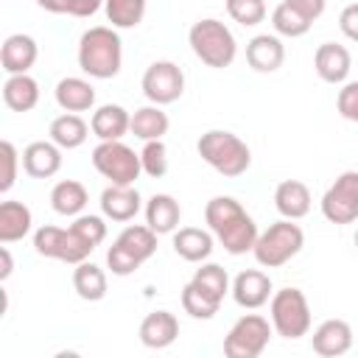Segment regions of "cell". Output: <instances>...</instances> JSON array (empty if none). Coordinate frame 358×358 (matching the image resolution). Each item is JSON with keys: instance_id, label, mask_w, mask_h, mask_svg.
Listing matches in <instances>:
<instances>
[{"instance_id": "cell-1", "label": "cell", "mask_w": 358, "mask_h": 358, "mask_svg": "<svg viewBox=\"0 0 358 358\" xmlns=\"http://www.w3.org/2000/svg\"><path fill=\"white\" fill-rule=\"evenodd\" d=\"M204 221L215 241L229 252V255H246L255 249L257 241V224L255 218L243 210V204L232 196H215L204 204Z\"/></svg>"}, {"instance_id": "cell-2", "label": "cell", "mask_w": 358, "mask_h": 358, "mask_svg": "<svg viewBox=\"0 0 358 358\" xmlns=\"http://www.w3.org/2000/svg\"><path fill=\"white\" fill-rule=\"evenodd\" d=\"M123 64V42L117 28L112 25H92L78 39V67L90 78H115Z\"/></svg>"}, {"instance_id": "cell-3", "label": "cell", "mask_w": 358, "mask_h": 358, "mask_svg": "<svg viewBox=\"0 0 358 358\" xmlns=\"http://www.w3.org/2000/svg\"><path fill=\"white\" fill-rule=\"evenodd\" d=\"M196 151H199V157L215 173H221L227 179L243 176L249 171V165H252L249 145L238 134H232L227 129H210V131H204L199 137V143H196Z\"/></svg>"}, {"instance_id": "cell-4", "label": "cell", "mask_w": 358, "mask_h": 358, "mask_svg": "<svg viewBox=\"0 0 358 358\" xmlns=\"http://www.w3.org/2000/svg\"><path fill=\"white\" fill-rule=\"evenodd\" d=\"M187 42H190L193 56L213 70L229 67L238 56L235 34L227 28V22H221L215 17H204V20L193 22L187 31Z\"/></svg>"}, {"instance_id": "cell-5", "label": "cell", "mask_w": 358, "mask_h": 358, "mask_svg": "<svg viewBox=\"0 0 358 358\" xmlns=\"http://www.w3.org/2000/svg\"><path fill=\"white\" fill-rule=\"evenodd\" d=\"M157 252V232L148 224H129L106 249V266L115 277L134 274Z\"/></svg>"}, {"instance_id": "cell-6", "label": "cell", "mask_w": 358, "mask_h": 358, "mask_svg": "<svg viewBox=\"0 0 358 358\" xmlns=\"http://www.w3.org/2000/svg\"><path fill=\"white\" fill-rule=\"evenodd\" d=\"M305 246V232L299 224H294L291 218H280L274 224H268V229H263L255 241V260L263 268H280L285 266L291 257H296Z\"/></svg>"}, {"instance_id": "cell-7", "label": "cell", "mask_w": 358, "mask_h": 358, "mask_svg": "<svg viewBox=\"0 0 358 358\" xmlns=\"http://www.w3.org/2000/svg\"><path fill=\"white\" fill-rule=\"evenodd\" d=\"M268 319L277 336L282 338H302L310 333V305L299 288H280L268 299Z\"/></svg>"}, {"instance_id": "cell-8", "label": "cell", "mask_w": 358, "mask_h": 358, "mask_svg": "<svg viewBox=\"0 0 358 358\" xmlns=\"http://www.w3.org/2000/svg\"><path fill=\"white\" fill-rule=\"evenodd\" d=\"M34 249L39 257H50V260H62L70 266H78L81 260H87L92 255V243L73 227H53L45 224L34 232Z\"/></svg>"}, {"instance_id": "cell-9", "label": "cell", "mask_w": 358, "mask_h": 358, "mask_svg": "<svg viewBox=\"0 0 358 358\" xmlns=\"http://www.w3.org/2000/svg\"><path fill=\"white\" fill-rule=\"evenodd\" d=\"M92 168L109 179V185H134V179L143 173L140 154L123 140H101L92 148Z\"/></svg>"}, {"instance_id": "cell-10", "label": "cell", "mask_w": 358, "mask_h": 358, "mask_svg": "<svg viewBox=\"0 0 358 358\" xmlns=\"http://www.w3.org/2000/svg\"><path fill=\"white\" fill-rule=\"evenodd\" d=\"M271 322L260 313H243L229 333L224 336V355L227 358H257L271 341Z\"/></svg>"}, {"instance_id": "cell-11", "label": "cell", "mask_w": 358, "mask_h": 358, "mask_svg": "<svg viewBox=\"0 0 358 358\" xmlns=\"http://www.w3.org/2000/svg\"><path fill=\"white\" fill-rule=\"evenodd\" d=\"M143 95L157 103V106H168L173 101L182 98L185 92V73L176 62H168V59H159V62H151L143 73Z\"/></svg>"}, {"instance_id": "cell-12", "label": "cell", "mask_w": 358, "mask_h": 358, "mask_svg": "<svg viewBox=\"0 0 358 358\" xmlns=\"http://www.w3.org/2000/svg\"><path fill=\"white\" fill-rule=\"evenodd\" d=\"M322 215L330 224H352L358 221V171H344L322 196Z\"/></svg>"}, {"instance_id": "cell-13", "label": "cell", "mask_w": 358, "mask_h": 358, "mask_svg": "<svg viewBox=\"0 0 358 358\" xmlns=\"http://www.w3.org/2000/svg\"><path fill=\"white\" fill-rule=\"evenodd\" d=\"M235 305L246 308V310H257L263 308L271 294H274V285H271V277L260 268H243L235 280H232V288H229Z\"/></svg>"}, {"instance_id": "cell-14", "label": "cell", "mask_w": 358, "mask_h": 358, "mask_svg": "<svg viewBox=\"0 0 358 358\" xmlns=\"http://www.w3.org/2000/svg\"><path fill=\"white\" fill-rule=\"evenodd\" d=\"M310 347L322 358H338V355L350 352V347H352V327L344 319H324L313 330Z\"/></svg>"}, {"instance_id": "cell-15", "label": "cell", "mask_w": 358, "mask_h": 358, "mask_svg": "<svg viewBox=\"0 0 358 358\" xmlns=\"http://www.w3.org/2000/svg\"><path fill=\"white\" fill-rule=\"evenodd\" d=\"M285 62V45L277 34H257L246 42V64L255 73H277Z\"/></svg>"}, {"instance_id": "cell-16", "label": "cell", "mask_w": 358, "mask_h": 358, "mask_svg": "<svg viewBox=\"0 0 358 358\" xmlns=\"http://www.w3.org/2000/svg\"><path fill=\"white\" fill-rule=\"evenodd\" d=\"M313 67L316 76L327 84H344L350 78V67H352V56L344 45L338 42H322L313 53Z\"/></svg>"}, {"instance_id": "cell-17", "label": "cell", "mask_w": 358, "mask_h": 358, "mask_svg": "<svg viewBox=\"0 0 358 358\" xmlns=\"http://www.w3.org/2000/svg\"><path fill=\"white\" fill-rule=\"evenodd\" d=\"M101 213L109 221H131L140 210H143V199L140 190L134 185H109L101 193Z\"/></svg>"}, {"instance_id": "cell-18", "label": "cell", "mask_w": 358, "mask_h": 358, "mask_svg": "<svg viewBox=\"0 0 358 358\" xmlns=\"http://www.w3.org/2000/svg\"><path fill=\"white\" fill-rule=\"evenodd\" d=\"M62 168V148L53 140H34L22 151V171L34 179H50Z\"/></svg>"}, {"instance_id": "cell-19", "label": "cell", "mask_w": 358, "mask_h": 358, "mask_svg": "<svg viewBox=\"0 0 358 358\" xmlns=\"http://www.w3.org/2000/svg\"><path fill=\"white\" fill-rule=\"evenodd\" d=\"M36 56H39V45L28 34H11V36H6V42L0 48V64L8 76L28 73L34 67Z\"/></svg>"}, {"instance_id": "cell-20", "label": "cell", "mask_w": 358, "mask_h": 358, "mask_svg": "<svg viewBox=\"0 0 358 358\" xmlns=\"http://www.w3.org/2000/svg\"><path fill=\"white\" fill-rule=\"evenodd\" d=\"M179 336V319L171 310H151L140 322V341L148 350H165Z\"/></svg>"}, {"instance_id": "cell-21", "label": "cell", "mask_w": 358, "mask_h": 358, "mask_svg": "<svg viewBox=\"0 0 358 358\" xmlns=\"http://www.w3.org/2000/svg\"><path fill=\"white\" fill-rule=\"evenodd\" d=\"M90 129L98 140H123L131 131V115L120 103H101L90 117Z\"/></svg>"}, {"instance_id": "cell-22", "label": "cell", "mask_w": 358, "mask_h": 358, "mask_svg": "<svg viewBox=\"0 0 358 358\" xmlns=\"http://www.w3.org/2000/svg\"><path fill=\"white\" fill-rule=\"evenodd\" d=\"M274 207L282 218H291V221H299L310 213V190L305 182L299 179H282L277 187H274Z\"/></svg>"}, {"instance_id": "cell-23", "label": "cell", "mask_w": 358, "mask_h": 358, "mask_svg": "<svg viewBox=\"0 0 358 358\" xmlns=\"http://www.w3.org/2000/svg\"><path fill=\"white\" fill-rule=\"evenodd\" d=\"M215 249V235L201 227H179L173 232V252L187 263H204Z\"/></svg>"}, {"instance_id": "cell-24", "label": "cell", "mask_w": 358, "mask_h": 358, "mask_svg": "<svg viewBox=\"0 0 358 358\" xmlns=\"http://www.w3.org/2000/svg\"><path fill=\"white\" fill-rule=\"evenodd\" d=\"M145 224L157 232V235H171L176 232L179 227V218H182V207L179 201L171 196V193H154L148 201H145Z\"/></svg>"}, {"instance_id": "cell-25", "label": "cell", "mask_w": 358, "mask_h": 358, "mask_svg": "<svg viewBox=\"0 0 358 358\" xmlns=\"http://www.w3.org/2000/svg\"><path fill=\"white\" fill-rule=\"evenodd\" d=\"M53 98L56 103L64 109V112H87L95 106V87L87 81V78H78V76H67L56 84L53 90Z\"/></svg>"}, {"instance_id": "cell-26", "label": "cell", "mask_w": 358, "mask_h": 358, "mask_svg": "<svg viewBox=\"0 0 358 358\" xmlns=\"http://www.w3.org/2000/svg\"><path fill=\"white\" fill-rule=\"evenodd\" d=\"M90 131H92V129L87 126V120H84L81 115H76V112H64V115L53 117V120H50V129H48L50 140H53L62 151L81 148V145L87 143Z\"/></svg>"}, {"instance_id": "cell-27", "label": "cell", "mask_w": 358, "mask_h": 358, "mask_svg": "<svg viewBox=\"0 0 358 358\" xmlns=\"http://www.w3.org/2000/svg\"><path fill=\"white\" fill-rule=\"evenodd\" d=\"M87 201H90V193L78 179H62L50 190V207H53V213H59L64 218L81 215Z\"/></svg>"}, {"instance_id": "cell-28", "label": "cell", "mask_w": 358, "mask_h": 358, "mask_svg": "<svg viewBox=\"0 0 358 358\" xmlns=\"http://www.w3.org/2000/svg\"><path fill=\"white\" fill-rule=\"evenodd\" d=\"M31 224H34V215L28 204L14 201V199L0 204V243L22 241L31 232Z\"/></svg>"}, {"instance_id": "cell-29", "label": "cell", "mask_w": 358, "mask_h": 358, "mask_svg": "<svg viewBox=\"0 0 358 358\" xmlns=\"http://www.w3.org/2000/svg\"><path fill=\"white\" fill-rule=\"evenodd\" d=\"M3 101L11 112H31L39 103V84L28 73L8 76L3 84Z\"/></svg>"}, {"instance_id": "cell-30", "label": "cell", "mask_w": 358, "mask_h": 358, "mask_svg": "<svg viewBox=\"0 0 358 358\" xmlns=\"http://www.w3.org/2000/svg\"><path fill=\"white\" fill-rule=\"evenodd\" d=\"M73 288L76 294L84 299V302H101L106 296V271L90 260H81L76 268H73Z\"/></svg>"}, {"instance_id": "cell-31", "label": "cell", "mask_w": 358, "mask_h": 358, "mask_svg": "<svg viewBox=\"0 0 358 358\" xmlns=\"http://www.w3.org/2000/svg\"><path fill=\"white\" fill-rule=\"evenodd\" d=\"M168 126H171V120L162 112V106H157V103H148V106H140L131 112V134L143 143L162 140L168 134Z\"/></svg>"}, {"instance_id": "cell-32", "label": "cell", "mask_w": 358, "mask_h": 358, "mask_svg": "<svg viewBox=\"0 0 358 358\" xmlns=\"http://www.w3.org/2000/svg\"><path fill=\"white\" fill-rule=\"evenodd\" d=\"M221 302L224 299H218V296H213L210 291H204L199 282H187L185 288H182V308H185V313L187 316H193V319H213L215 313H218V308H221Z\"/></svg>"}, {"instance_id": "cell-33", "label": "cell", "mask_w": 358, "mask_h": 358, "mask_svg": "<svg viewBox=\"0 0 358 358\" xmlns=\"http://www.w3.org/2000/svg\"><path fill=\"white\" fill-rule=\"evenodd\" d=\"M148 0H103L106 20L112 28H137L145 17Z\"/></svg>"}, {"instance_id": "cell-34", "label": "cell", "mask_w": 358, "mask_h": 358, "mask_svg": "<svg viewBox=\"0 0 358 358\" xmlns=\"http://www.w3.org/2000/svg\"><path fill=\"white\" fill-rule=\"evenodd\" d=\"M271 25H274L277 36H291V39H296V36H305L313 22H308L296 8H291V6L282 0V3L271 11Z\"/></svg>"}, {"instance_id": "cell-35", "label": "cell", "mask_w": 358, "mask_h": 358, "mask_svg": "<svg viewBox=\"0 0 358 358\" xmlns=\"http://www.w3.org/2000/svg\"><path fill=\"white\" fill-rule=\"evenodd\" d=\"M193 282H199L204 291H210V294L218 296V299H224V296L229 294V288H232L227 268L218 266V263H201V266L196 268V274H193Z\"/></svg>"}, {"instance_id": "cell-36", "label": "cell", "mask_w": 358, "mask_h": 358, "mask_svg": "<svg viewBox=\"0 0 358 358\" xmlns=\"http://www.w3.org/2000/svg\"><path fill=\"white\" fill-rule=\"evenodd\" d=\"M140 165H143L145 176L162 179L168 173V145L162 140H148L140 151Z\"/></svg>"}, {"instance_id": "cell-37", "label": "cell", "mask_w": 358, "mask_h": 358, "mask_svg": "<svg viewBox=\"0 0 358 358\" xmlns=\"http://www.w3.org/2000/svg\"><path fill=\"white\" fill-rule=\"evenodd\" d=\"M227 14L243 28L260 25L266 20V0H227Z\"/></svg>"}, {"instance_id": "cell-38", "label": "cell", "mask_w": 358, "mask_h": 358, "mask_svg": "<svg viewBox=\"0 0 358 358\" xmlns=\"http://www.w3.org/2000/svg\"><path fill=\"white\" fill-rule=\"evenodd\" d=\"M39 8L50 14H67V17H92L103 0H36Z\"/></svg>"}, {"instance_id": "cell-39", "label": "cell", "mask_w": 358, "mask_h": 358, "mask_svg": "<svg viewBox=\"0 0 358 358\" xmlns=\"http://www.w3.org/2000/svg\"><path fill=\"white\" fill-rule=\"evenodd\" d=\"M0 162H3V173H0V193H8L17 182V168H20V154L14 148L11 140L0 143Z\"/></svg>"}, {"instance_id": "cell-40", "label": "cell", "mask_w": 358, "mask_h": 358, "mask_svg": "<svg viewBox=\"0 0 358 358\" xmlns=\"http://www.w3.org/2000/svg\"><path fill=\"white\" fill-rule=\"evenodd\" d=\"M73 229H78L92 246H98V243H103V238H106V221H103V215H87V213H81V215H76V221L70 224Z\"/></svg>"}, {"instance_id": "cell-41", "label": "cell", "mask_w": 358, "mask_h": 358, "mask_svg": "<svg viewBox=\"0 0 358 358\" xmlns=\"http://www.w3.org/2000/svg\"><path fill=\"white\" fill-rule=\"evenodd\" d=\"M336 106H338V115L344 120L358 123V81H344L341 84L338 98H336Z\"/></svg>"}, {"instance_id": "cell-42", "label": "cell", "mask_w": 358, "mask_h": 358, "mask_svg": "<svg viewBox=\"0 0 358 358\" xmlns=\"http://www.w3.org/2000/svg\"><path fill=\"white\" fill-rule=\"evenodd\" d=\"M338 28L350 42H358V3H350L338 14Z\"/></svg>"}, {"instance_id": "cell-43", "label": "cell", "mask_w": 358, "mask_h": 358, "mask_svg": "<svg viewBox=\"0 0 358 358\" xmlns=\"http://www.w3.org/2000/svg\"><path fill=\"white\" fill-rule=\"evenodd\" d=\"M291 8H296L308 22H316L322 14H324V8H327V0H285Z\"/></svg>"}, {"instance_id": "cell-44", "label": "cell", "mask_w": 358, "mask_h": 358, "mask_svg": "<svg viewBox=\"0 0 358 358\" xmlns=\"http://www.w3.org/2000/svg\"><path fill=\"white\" fill-rule=\"evenodd\" d=\"M0 260H3V268H0V280H8L11 271H14V260H11V252L8 246H0Z\"/></svg>"}, {"instance_id": "cell-45", "label": "cell", "mask_w": 358, "mask_h": 358, "mask_svg": "<svg viewBox=\"0 0 358 358\" xmlns=\"http://www.w3.org/2000/svg\"><path fill=\"white\" fill-rule=\"evenodd\" d=\"M352 241H355V246H358V229H355V238H352Z\"/></svg>"}]
</instances>
